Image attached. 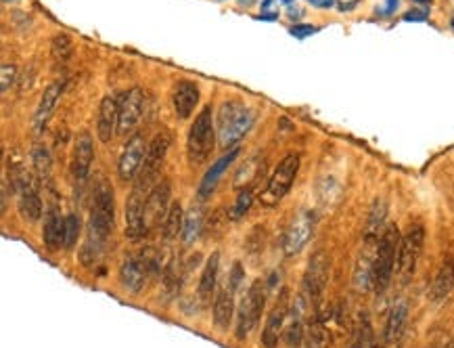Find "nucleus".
<instances>
[{
  "label": "nucleus",
  "mask_w": 454,
  "mask_h": 348,
  "mask_svg": "<svg viewBox=\"0 0 454 348\" xmlns=\"http://www.w3.org/2000/svg\"><path fill=\"white\" fill-rule=\"evenodd\" d=\"M91 199L93 201H91V217H88V233L80 254V260L86 266H91L93 262H97V258H101L105 244L115 227V195L107 176L103 174L97 176Z\"/></svg>",
  "instance_id": "1"
},
{
  "label": "nucleus",
  "mask_w": 454,
  "mask_h": 348,
  "mask_svg": "<svg viewBox=\"0 0 454 348\" xmlns=\"http://www.w3.org/2000/svg\"><path fill=\"white\" fill-rule=\"evenodd\" d=\"M256 122V113L239 103V101H226L216 120V130H218V141L222 149H233L241 138L252 130Z\"/></svg>",
  "instance_id": "2"
},
{
  "label": "nucleus",
  "mask_w": 454,
  "mask_h": 348,
  "mask_svg": "<svg viewBox=\"0 0 454 348\" xmlns=\"http://www.w3.org/2000/svg\"><path fill=\"white\" fill-rule=\"evenodd\" d=\"M216 122H214V113H211V105H205L191 130H189V138H187V156L191 166H199L203 162H207V158L211 156L214 147H216Z\"/></svg>",
  "instance_id": "3"
},
{
  "label": "nucleus",
  "mask_w": 454,
  "mask_h": 348,
  "mask_svg": "<svg viewBox=\"0 0 454 348\" xmlns=\"http://www.w3.org/2000/svg\"><path fill=\"white\" fill-rule=\"evenodd\" d=\"M170 145H172V136L168 130H162L153 136V141L146 145V154H144V162H142V168L138 172V176L134 178V191H140L144 195L151 193L158 183V176L166 164V158H168V152H170Z\"/></svg>",
  "instance_id": "4"
},
{
  "label": "nucleus",
  "mask_w": 454,
  "mask_h": 348,
  "mask_svg": "<svg viewBox=\"0 0 454 348\" xmlns=\"http://www.w3.org/2000/svg\"><path fill=\"white\" fill-rule=\"evenodd\" d=\"M158 273H160V254L155 250H142L138 254H128L122 260L120 280L128 292L138 294L142 292L151 277Z\"/></svg>",
  "instance_id": "5"
},
{
  "label": "nucleus",
  "mask_w": 454,
  "mask_h": 348,
  "mask_svg": "<svg viewBox=\"0 0 454 348\" xmlns=\"http://www.w3.org/2000/svg\"><path fill=\"white\" fill-rule=\"evenodd\" d=\"M400 231L396 225H388L381 233L379 248H377V262H375V282L372 290L377 294H384L392 284V277L398 264V250H400Z\"/></svg>",
  "instance_id": "6"
},
{
  "label": "nucleus",
  "mask_w": 454,
  "mask_h": 348,
  "mask_svg": "<svg viewBox=\"0 0 454 348\" xmlns=\"http://www.w3.org/2000/svg\"><path fill=\"white\" fill-rule=\"evenodd\" d=\"M93 162H95L93 136L88 132H80L78 138H75V145L71 152V162H69V178H71L75 197H82L86 191V185L91 181Z\"/></svg>",
  "instance_id": "7"
},
{
  "label": "nucleus",
  "mask_w": 454,
  "mask_h": 348,
  "mask_svg": "<svg viewBox=\"0 0 454 348\" xmlns=\"http://www.w3.org/2000/svg\"><path fill=\"white\" fill-rule=\"evenodd\" d=\"M266 290L268 286L262 280H256L247 290V296L241 298L237 309V338H247L249 331L260 323V317L266 306Z\"/></svg>",
  "instance_id": "8"
},
{
  "label": "nucleus",
  "mask_w": 454,
  "mask_h": 348,
  "mask_svg": "<svg viewBox=\"0 0 454 348\" xmlns=\"http://www.w3.org/2000/svg\"><path fill=\"white\" fill-rule=\"evenodd\" d=\"M331 275V258L325 250H316L312 258L308 260L306 273H304V284H301V294L308 298L312 306H316L327 290Z\"/></svg>",
  "instance_id": "9"
},
{
  "label": "nucleus",
  "mask_w": 454,
  "mask_h": 348,
  "mask_svg": "<svg viewBox=\"0 0 454 348\" xmlns=\"http://www.w3.org/2000/svg\"><path fill=\"white\" fill-rule=\"evenodd\" d=\"M297 170H299V156L297 154L285 156L278 162V166L274 168V172L270 174V181H268L260 201L264 205H268V208L276 205L289 193V189H291V185H293V181L297 176Z\"/></svg>",
  "instance_id": "10"
},
{
  "label": "nucleus",
  "mask_w": 454,
  "mask_h": 348,
  "mask_svg": "<svg viewBox=\"0 0 454 348\" xmlns=\"http://www.w3.org/2000/svg\"><path fill=\"white\" fill-rule=\"evenodd\" d=\"M423 241H425V229L423 225H413L400 239V250H398V277H400V284L406 286L417 268L421 250H423Z\"/></svg>",
  "instance_id": "11"
},
{
  "label": "nucleus",
  "mask_w": 454,
  "mask_h": 348,
  "mask_svg": "<svg viewBox=\"0 0 454 348\" xmlns=\"http://www.w3.org/2000/svg\"><path fill=\"white\" fill-rule=\"evenodd\" d=\"M13 187L17 191V210L21 219L26 223H38L42 219L44 208H42V199H40L34 178L26 170H17Z\"/></svg>",
  "instance_id": "12"
},
{
  "label": "nucleus",
  "mask_w": 454,
  "mask_h": 348,
  "mask_svg": "<svg viewBox=\"0 0 454 348\" xmlns=\"http://www.w3.org/2000/svg\"><path fill=\"white\" fill-rule=\"evenodd\" d=\"M291 296H289V290L283 288L274 300V306L266 319V325H264V331H262V344L264 348H276L278 346V340L285 331V325H287V317H289V311H291V304H289Z\"/></svg>",
  "instance_id": "13"
},
{
  "label": "nucleus",
  "mask_w": 454,
  "mask_h": 348,
  "mask_svg": "<svg viewBox=\"0 0 454 348\" xmlns=\"http://www.w3.org/2000/svg\"><path fill=\"white\" fill-rule=\"evenodd\" d=\"M170 195H172V183L168 178L160 181L144 201V223L151 231L158 225H164V219L170 210Z\"/></svg>",
  "instance_id": "14"
},
{
  "label": "nucleus",
  "mask_w": 454,
  "mask_h": 348,
  "mask_svg": "<svg viewBox=\"0 0 454 348\" xmlns=\"http://www.w3.org/2000/svg\"><path fill=\"white\" fill-rule=\"evenodd\" d=\"M144 154H146L144 136L142 134L130 136L122 156H120V162H117V174L124 183L134 181L138 176V172L142 168V162H144Z\"/></svg>",
  "instance_id": "15"
},
{
  "label": "nucleus",
  "mask_w": 454,
  "mask_h": 348,
  "mask_svg": "<svg viewBox=\"0 0 454 348\" xmlns=\"http://www.w3.org/2000/svg\"><path fill=\"white\" fill-rule=\"evenodd\" d=\"M312 231H314V217L312 212L304 210L295 217V221L291 223L287 235H285V241H283V250L287 256H295L299 254L301 250L306 248V244L310 241L312 237Z\"/></svg>",
  "instance_id": "16"
},
{
  "label": "nucleus",
  "mask_w": 454,
  "mask_h": 348,
  "mask_svg": "<svg viewBox=\"0 0 454 348\" xmlns=\"http://www.w3.org/2000/svg\"><path fill=\"white\" fill-rule=\"evenodd\" d=\"M144 109V95L140 89H130L128 93H124L122 101H120V124H117V134L120 136H128Z\"/></svg>",
  "instance_id": "17"
},
{
  "label": "nucleus",
  "mask_w": 454,
  "mask_h": 348,
  "mask_svg": "<svg viewBox=\"0 0 454 348\" xmlns=\"http://www.w3.org/2000/svg\"><path fill=\"white\" fill-rule=\"evenodd\" d=\"M306 306L308 298L299 294L289 311V321L285 325V346L287 348H304V333H306Z\"/></svg>",
  "instance_id": "18"
},
{
  "label": "nucleus",
  "mask_w": 454,
  "mask_h": 348,
  "mask_svg": "<svg viewBox=\"0 0 454 348\" xmlns=\"http://www.w3.org/2000/svg\"><path fill=\"white\" fill-rule=\"evenodd\" d=\"M144 201H146V195L132 189L126 201V237L130 241H138L149 233L146 223H144Z\"/></svg>",
  "instance_id": "19"
},
{
  "label": "nucleus",
  "mask_w": 454,
  "mask_h": 348,
  "mask_svg": "<svg viewBox=\"0 0 454 348\" xmlns=\"http://www.w3.org/2000/svg\"><path fill=\"white\" fill-rule=\"evenodd\" d=\"M117 124H120V101L117 97L109 95L101 101L97 113V134L101 138V143H109L117 134Z\"/></svg>",
  "instance_id": "20"
},
{
  "label": "nucleus",
  "mask_w": 454,
  "mask_h": 348,
  "mask_svg": "<svg viewBox=\"0 0 454 348\" xmlns=\"http://www.w3.org/2000/svg\"><path fill=\"white\" fill-rule=\"evenodd\" d=\"M199 103V86L191 80H180L172 93V105L180 120H189Z\"/></svg>",
  "instance_id": "21"
},
{
  "label": "nucleus",
  "mask_w": 454,
  "mask_h": 348,
  "mask_svg": "<svg viewBox=\"0 0 454 348\" xmlns=\"http://www.w3.org/2000/svg\"><path fill=\"white\" fill-rule=\"evenodd\" d=\"M65 84L63 82H53L40 97V103L36 107V113H34V130L36 132H42L48 124V120L53 118L55 113V107L59 103V97L63 93Z\"/></svg>",
  "instance_id": "22"
},
{
  "label": "nucleus",
  "mask_w": 454,
  "mask_h": 348,
  "mask_svg": "<svg viewBox=\"0 0 454 348\" xmlns=\"http://www.w3.org/2000/svg\"><path fill=\"white\" fill-rule=\"evenodd\" d=\"M63 233H65V217H61L59 208L53 203L48 205L44 227H42V241L48 250H59L63 246Z\"/></svg>",
  "instance_id": "23"
},
{
  "label": "nucleus",
  "mask_w": 454,
  "mask_h": 348,
  "mask_svg": "<svg viewBox=\"0 0 454 348\" xmlns=\"http://www.w3.org/2000/svg\"><path fill=\"white\" fill-rule=\"evenodd\" d=\"M406 321H408V306L404 300H398L390 315H388V321H386V331H384V338H386V344L388 346H396L402 336H404V329H406Z\"/></svg>",
  "instance_id": "24"
},
{
  "label": "nucleus",
  "mask_w": 454,
  "mask_h": 348,
  "mask_svg": "<svg viewBox=\"0 0 454 348\" xmlns=\"http://www.w3.org/2000/svg\"><path fill=\"white\" fill-rule=\"evenodd\" d=\"M235 290L231 286L222 288L214 302V323L218 325V329H229L235 317Z\"/></svg>",
  "instance_id": "25"
},
{
  "label": "nucleus",
  "mask_w": 454,
  "mask_h": 348,
  "mask_svg": "<svg viewBox=\"0 0 454 348\" xmlns=\"http://www.w3.org/2000/svg\"><path fill=\"white\" fill-rule=\"evenodd\" d=\"M454 288V256H446L435 273V280L431 286V300L442 302Z\"/></svg>",
  "instance_id": "26"
},
{
  "label": "nucleus",
  "mask_w": 454,
  "mask_h": 348,
  "mask_svg": "<svg viewBox=\"0 0 454 348\" xmlns=\"http://www.w3.org/2000/svg\"><path fill=\"white\" fill-rule=\"evenodd\" d=\"M241 154V149L239 147H233V149H229V154H224L209 170H207V174L203 176V181H201V185H199V197H207L214 189H216V185H218V181L222 178V174L226 172V168H229L235 160H237V156Z\"/></svg>",
  "instance_id": "27"
},
{
  "label": "nucleus",
  "mask_w": 454,
  "mask_h": 348,
  "mask_svg": "<svg viewBox=\"0 0 454 348\" xmlns=\"http://www.w3.org/2000/svg\"><path fill=\"white\" fill-rule=\"evenodd\" d=\"M185 275H187V271L176 258H172L166 264V268L162 271V296H164V300H172L174 296H178Z\"/></svg>",
  "instance_id": "28"
},
{
  "label": "nucleus",
  "mask_w": 454,
  "mask_h": 348,
  "mask_svg": "<svg viewBox=\"0 0 454 348\" xmlns=\"http://www.w3.org/2000/svg\"><path fill=\"white\" fill-rule=\"evenodd\" d=\"M218 268H220V254L214 252V254L207 258V262H205V266H203V271H201V280H199V288H197V294H199L201 302H209V298H211V294H214V290H216Z\"/></svg>",
  "instance_id": "29"
},
{
  "label": "nucleus",
  "mask_w": 454,
  "mask_h": 348,
  "mask_svg": "<svg viewBox=\"0 0 454 348\" xmlns=\"http://www.w3.org/2000/svg\"><path fill=\"white\" fill-rule=\"evenodd\" d=\"M331 336L325 327V323L314 315L306 321V333H304V348H329Z\"/></svg>",
  "instance_id": "30"
},
{
  "label": "nucleus",
  "mask_w": 454,
  "mask_h": 348,
  "mask_svg": "<svg viewBox=\"0 0 454 348\" xmlns=\"http://www.w3.org/2000/svg\"><path fill=\"white\" fill-rule=\"evenodd\" d=\"M182 225H185V212H182V205L180 201H174L170 205V210L164 219L162 225V235L166 241H174L178 237V233H182Z\"/></svg>",
  "instance_id": "31"
},
{
  "label": "nucleus",
  "mask_w": 454,
  "mask_h": 348,
  "mask_svg": "<svg viewBox=\"0 0 454 348\" xmlns=\"http://www.w3.org/2000/svg\"><path fill=\"white\" fill-rule=\"evenodd\" d=\"M203 229V214H201V208L193 205L191 210L185 214V225H182V239L187 246L195 244L199 233Z\"/></svg>",
  "instance_id": "32"
},
{
  "label": "nucleus",
  "mask_w": 454,
  "mask_h": 348,
  "mask_svg": "<svg viewBox=\"0 0 454 348\" xmlns=\"http://www.w3.org/2000/svg\"><path fill=\"white\" fill-rule=\"evenodd\" d=\"M32 162H34V170L40 178L42 185H50V176H53V162H50V156L46 152V147L42 145H36L34 152H32Z\"/></svg>",
  "instance_id": "33"
},
{
  "label": "nucleus",
  "mask_w": 454,
  "mask_h": 348,
  "mask_svg": "<svg viewBox=\"0 0 454 348\" xmlns=\"http://www.w3.org/2000/svg\"><path fill=\"white\" fill-rule=\"evenodd\" d=\"M348 348H372V329H370V323L364 315L358 319Z\"/></svg>",
  "instance_id": "34"
},
{
  "label": "nucleus",
  "mask_w": 454,
  "mask_h": 348,
  "mask_svg": "<svg viewBox=\"0 0 454 348\" xmlns=\"http://www.w3.org/2000/svg\"><path fill=\"white\" fill-rule=\"evenodd\" d=\"M80 233H82V219L80 214H67L65 217V233H63V248L65 250H71L75 244L80 239Z\"/></svg>",
  "instance_id": "35"
},
{
  "label": "nucleus",
  "mask_w": 454,
  "mask_h": 348,
  "mask_svg": "<svg viewBox=\"0 0 454 348\" xmlns=\"http://www.w3.org/2000/svg\"><path fill=\"white\" fill-rule=\"evenodd\" d=\"M50 53H53L55 63L65 65V63L69 61V57H71V42H69V38H67V36H57V38L53 40Z\"/></svg>",
  "instance_id": "36"
},
{
  "label": "nucleus",
  "mask_w": 454,
  "mask_h": 348,
  "mask_svg": "<svg viewBox=\"0 0 454 348\" xmlns=\"http://www.w3.org/2000/svg\"><path fill=\"white\" fill-rule=\"evenodd\" d=\"M252 201H254V189H252V187H245V189L239 193V197H237V201H235V205H233V210H231L233 219H241L243 214H247L249 208H252Z\"/></svg>",
  "instance_id": "37"
},
{
  "label": "nucleus",
  "mask_w": 454,
  "mask_h": 348,
  "mask_svg": "<svg viewBox=\"0 0 454 348\" xmlns=\"http://www.w3.org/2000/svg\"><path fill=\"white\" fill-rule=\"evenodd\" d=\"M15 78H17V67L15 65H3V93L11 91Z\"/></svg>",
  "instance_id": "38"
},
{
  "label": "nucleus",
  "mask_w": 454,
  "mask_h": 348,
  "mask_svg": "<svg viewBox=\"0 0 454 348\" xmlns=\"http://www.w3.org/2000/svg\"><path fill=\"white\" fill-rule=\"evenodd\" d=\"M314 32H316V28H312V26H295V28H291V34L297 36V38H306Z\"/></svg>",
  "instance_id": "39"
},
{
  "label": "nucleus",
  "mask_w": 454,
  "mask_h": 348,
  "mask_svg": "<svg viewBox=\"0 0 454 348\" xmlns=\"http://www.w3.org/2000/svg\"><path fill=\"white\" fill-rule=\"evenodd\" d=\"M404 19L406 21H423V19H427V11H410L404 15Z\"/></svg>",
  "instance_id": "40"
},
{
  "label": "nucleus",
  "mask_w": 454,
  "mask_h": 348,
  "mask_svg": "<svg viewBox=\"0 0 454 348\" xmlns=\"http://www.w3.org/2000/svg\"><path fill=\"white\" fill-rule=\"evenodd\" d=\"M310 3L319 9H329L333 5V0H310Z\"/></svg>",
  "instance_id": "41"
},
{
  "label": "nucleus",
  "mask_w": 454,
  "mask_h": 348,
  "mask_svg": "<svg viewBox=\"0 0 454 348\" xmlns=\"http://www.w3.org/2000/svg\"><path fill=\"white\" fill-rule=\"evenodd\" d=\"M415 3H427V0H415Z\"/></svg>",
  "instance_id": "42"
},
{
  "label": "nucleus",
  "mask_w": 454,
  "mask_h": 348,
  "mask_svg": "<svg viewBox=\"0 0 454 348\" xmlns=\"http://www.w3.org/2000/svg\"><path fill=\"white\" fill-rule=\"evenodd\" d=\"M372 348H381V346H375V344H372Z\"/></svg>",
  "instance_id": "43"
}]
</instances>
